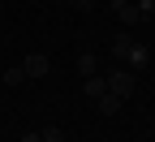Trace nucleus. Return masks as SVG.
Segmentation results:
<instances>
[{"label": "nucleus", "instance_id": "1", "mask_svg": "<svg viewBox=\"0 0 155 142\" xmlns=\"http://www.w3.org/2000/svg\"><path fill=\"white\" fill-rule=\"evenodd\" d=\"M108 91L121 95V99H129L134 91H138V78H134L129 69H112V73H108Z\"/></svg>", "mask_w": 155, "mask_h": 142}, {"label": "nucleus", "instance_id": "2", "mask_svg": "<svg viewBox=\"0 0 155 142\" xmlns=\"http://www.w3.org/2000/svg\"><path fill=\"white\" fill-rule=\"evenodd\" d=\"M134 52H138L134 35H116V39H112V56H116V60H125V65H129V60H134Z\"/></svg>", "mask_w": 155, "mask_h": 142}, {"label": "nucleus", "instance_id": "3", "mask_svg": "<svg viewBox=\"0 0 155 142\" xmlns=\"http://www.w3.org/2000/svg\"><path fill=\"white\" fill-rule=\"evenodd\" d=\"M22 73H26V78H43V73H48V56H43V52H30V56L22 60Z\"/></svg>", "mask_w": 155, "mask_h": 142}, {"label": "nucleus", "instance_id": "4", "mask_svg": "<svg viewBox=\"0 0 155 142\" xmlns=\"http://www.w3.org/2000/svg\"><path fill=\"white\" fill-rule=\"evenodd\" d=\"M82 95H86V99H104V95H108V78H99V73H91L86 82H82Z\"/></svg>", "mask_w": 155, "mask_h": 142}, {"label": "nucleus", "instance_id": "5", "mask_svg": "<svg viewBox=\"0 0 155 142\" xmlns=\"http://www.w3.org/2000/svg\"><path fill=\"white\" fill-rule=\"evenodd\" d=\"M116 17H121L125 26H134V22H142V9H138V5H129V0H125V5H116Z\"/></svg>", "mask_w": 155, "mask_h": 142}, {"label": "nucleus", "instance_id": "6", "mask_svg": "<svg viewBox=\"0 0 155 142\" xmlns=\"http://www.w3.org/2000/svg\"><path fill=\"white\" fill-rule=\"evenodd\" d=\"M78 73H82V78L99 73V60H95V52H82V56H78Z\"/></svg>", "mask_w": 155, "mask_h": 142}, {"label": "nucleus", "instance_id": "7", "mask_svg": "<svg viewBox=\"0 0 155 142\" xmlns=\"http://www.w3.org/2000/svg\"><path fill=\"white\" fill-rule=\"evenodd\" d=\"M99 112H104V116H112V112H121V95H112V91H108V95L99 99Z\"/></svg>", "mask_w": 155, "mask_h": 142}, {"label": "nucleus", "instance_id": "8", "mask_svg": "<svg viewBox=\"0 0 155 142\" xmlns=\"http://www.w3.org/2000/svg\"><path fill=\"white\" fill-rule=\"evenodd\" d=\"M26 82V73H22V65L17 69H5V86H22Z\"/></svg>", "mask_w": 155, "mask_h": 142}, {"label": "nucleus", "instance_id": "9", "mask_svg": "<svg viewBox=\"0 0 155 142\" xmlns=\"http://www.w3.org/2000/svg\"><path fill=\"white\" fill-rule=\"evenodd\" d=\"M43 142H65V134L56 129V125H48V129H43Z\"/></svg>", "mask_w": 155, "mask_h": 142}, {"label": "nucleus", "instance_id": "10", "mask_svg": "<svg viewBox=\"0 0 155 142\" xmlns=\"http://www.w3.org/2000/svg\"><path fill=\"white\" fill-rule=\"evenodd\" d=\"M69 5H73V9H91V0H69Z\"/></svg>", "mask_w": 155, "mask_h": 142}, {"label": "nucleus", "instance_id": "11", "mask_svg": "<svg viewBox=\"0 0 155 142\" xmlns=\"http://www.w3.org/2000/svg\"><path fill=\"white\" fill-rule=\"evenodd\" d=\"M151 60H155V52H151Z\"/></svg>", "mask_w": 155, "mask_h": 142}, {"label": "nucleus", "instance_id": "12", "mask_svg": "<svg viewBox=\"0 0 155 142\" xmlns=\"http://www.w3.org/2000/svg\"><path fill=\"white\" fill-rule=\"evenodd\" d=\"M91 5H95V0H91Z\"/></svg>", "mask_w": 155, "mask_h": 142}]
</instances>
